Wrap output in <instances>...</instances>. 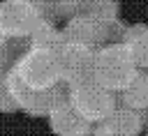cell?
Here are the masks:
<instances>
[{"instance_id": "5bb4252c", "label": "cell", "mask_w": 148, "mask_h": 136, "mask_svg": "<svg viewBox=\"0 0 148 136\" xmlns=\"http://www.w3.org/2000/svg\"><path fill=\"white\" fill-rule=\"evenodd\" d=\"M86 2L88 0H53V5H56V16L58 18H72V16H79V14H83V9H86Z\"/></svg>"}, {"instance_id": "3957f363", "label": "cell", "mask_w": 148, "mask_h": 136, "mask_svg": "<svg viewBox=\"0 0 148 136\" xmlns=\"http://www.w3.org/2000/svg\"><path fill=\"white\" fill-rule=\"evenodd\" d=\"M16 76L32 90H49L60 83V67H58V55L51 48H35L18 60V65L12 69Z\"/></svg>"}, {"instance_id": "9c48e42d", "label": "cell", "mask_w": 148, "mask_h": 136, "mask_svg": "<svg viewBox=\"0 0 148 136\" xmlns=\"http://www.w3.org/2000/svg\"><path fill=\"white\" fill-rule=\"evenodd\" d=\"M118 99H120V106L148 113V69H141L134 76V81L123 92H118Z\"/></svg>"}, {"instance_id": "52a82bcc", "label": "cell", "mask_w": 148, "mask_h": 136, "mask_svg": "<svg viewBox=\"0 0 148 136\" xmlns=\"http://www.w3.org/2000/svg\"><path fill=\"white\" fill-rule=\"evenodd\" d=\"M148 124L146 111H134L127 106H118L109 118H104L99 124H95V131L99 136H139Z\"/></svg>"}, {"instance_id": "ba28073f", "label": "cell", "mask_w": 148, "mask_h": 136, "mask_svg": "<svg viewBox=\"0 0 148 136\" xmlns=\"http://www.w3.org/2000/svg\"><path fill=\"white\" fill-rule=\"evenodd\" d=\"M49 129L56 136H86L88 131L95 129L92 122H88L74 106L69 99L60 101L53 106V111L49 113Z\"/></svg>"}, {"instance_id": "7a4b0ae2", "label": "cell", "mask_w": 148, "mask_h": 136, "mask_svg": "<svg viewBox=\"0 0 148 136\" xmlns=\"http://www.w3.org/2000/svg\"><path fill=\"white\" fill-rule=\"evenodd\" d=\"M69 101L92 124H99L104 118H109L120 106L118 92L104 88L95 78H88V81L76 83V85H69Z\"/></svg>"}, {"instance_id": "9a60e30c", "label": "cell", "mask_w": 148, "mask_h": 136, "mask_svg": "<svg viewBox=\"0 0 148 136\" xmlns=\"http://www.w3.org/2000/svg\"><path fill=\"white\" fill-rule=\"evenodd\" d=\"M0 111L2 113H14V111H21V104L18 99L12 95V90H7L5 85H0Z\"/></svg>"}, {"instance_id": "8992f818", "label": "cell", "mask_w": 148, "mask_h": 136, "mask_svg": "<svg viewBox=\"0 0 148 136\" xmlns=\"http://www.w3.org/2000/svg\"><path fill=\"white\" fill-rule=\"evenodd\" d=\"M62 37H65V41H81L92 48H99V46L109 44V21H99L88 14L72 16L65 21Z\"/></svg>"}, {"instance_id": "8fae6325", "label": "cell", "mask_w": 148, "mask_h": 136, "mask_svg": "<svg viewBox=\"0 0 148 136\" xmlns=\"http://www.w3.org/2000/svg\"><path fill=\"white\" fill-rule=\"evenodd\" d=\"M28 51H30L28 37H0V69L2 71L14 69Z\"/></svg>"}, {"instance_id": "7c38bea8", "label": "cell", "mask_w": 148, "mask_h": 136, "mask_svg": "<svg viewBox=\"0 0 148 136\" xmlns=\"http://www.w3.org/2000/svg\"><path fill=\"white\" fill-rule=\"evenodd\" d=\"M28 39H30V46H35V48H51V51H58V46L65 41L62 30L56 28L53 18H42Z\"/></svg>"}, {"instance_id": "5b68a950", "label": "cell", "mask_w": 148, "mask_h": 136, "mask_svg": "<svg viewBox=\"0 0 148 136\" xmlns=\"http://www.w3.org/2000/svg\"><path fill=\"white\" fill-rule=\"evenodd\" d=\"M39 21V12L25 0H5L0 5V37H30Z\"/></svg>"}, {"instance_id": "e0dca14e", "label": "cell", "mask_w": 148, "mask_h": 136, "mask_svg": "<svg viewBox=\"0 0 148 136\" xmlns=\"http://www.w3.org/2000/svg\"><path fill=\"white\" fill-rule=\"evenodd\" d=\"M146 136H148V134H146Z\"/></svg>"}, {"instance_id": "277c9868", "label": "cell", "mask_w": 148, "mask_h": 136, "mask_svg": "<svg viewBox=\"0 0 148 136\" xmlns=\"http://www.w3.org/2000/svg\"><path fill=\"white\" fill-rule=\"evenodd\" d=\"M95 53L97 48L81 44V41H62L56 51L58 67H60V81L67 85L83 83L92 78L95 71Z\"/></svg>"}, {"instance_id": "2e32d148", "label": "cell", "mask_w": 148, "mask_h": 136, "mask_svg": "<svg viewBox=\"0 0 148 136\" xmlns=\"http://www.w3.org/2000/svg\"><path fill=\"white\" fill-rule=\"evenodd\" d=\"M86 136H99V134H97V131H95V129H92V131H88V134H86Z\"/></svg>"}, {"instance_id": "4fadbf2b", "label": "cell", "mask_w": 148, "mask_h": 136, "mask_svg": "<svg viewBox=\"0 0 148 136\" xmlns=\"http://www.w3.org/2000/svg\"><path fill=\"white\" fill-rule=\"evenodd\" d=\"M83 14L92 16V18H99V21H113V18H120V2L118 0H88L86 2V9Z\"/></svg>"}, {"instance_id": "6da1fadb", "label": "cell", "mask_w": 148, "mask_h": 136, "mask_svg": "<svg viewBox=\"0 0 148 136\" xmlns=\"http://www.w3.org/2000/svg\"><path fill=\"white\" fill-rule=\"evenodd\" d=\"M139 71H141V67L136 65L132 51L123 41L104 44L95 53V71H92V78L97 83H102L104 88L113 90V92H123L134 81V76Z\"/></svg>"}, {"instance_id": "30bf717a", "label": "cell", "mask_w": 148, "mask_h": 136, "mask_svg": "<svg viewBox=\"0 0 148 136\" xmlns=\"http://www.w3.org/2000/svg\"><path fill=\"white\" fill-rule=\"evenodd\" d=\"M123 44L132 51L136 65L141 69H148V25L146 23L127 25V32H125Z\"/></svg>"}]
</instances>
